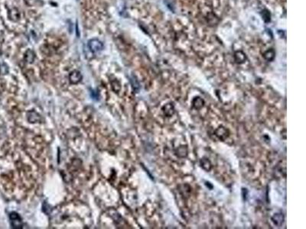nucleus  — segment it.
<instances>
[{
    "mask_svg": "<svg viewBox=\"0 0 306 229\" xmlns=\"http://www.w3.org/2000/svg\"><path fill=\"white\" fill-rule=\"evenodd\" d=\"M88 47L90 49L91 51L96 53L100 51L103 48V45L100 40L94 38V39H91L89 40Z\"/></svg>",
    "mask_w": 306,
    "mask_h": 229,
    "instance_id": "f257e3e1",
    "label": "nucleus"
},
{
    "mask_svg": "<svg viewBox=\"0 0 306 229\" xmlns=\"http://www.w3.org/2000/svg\"><path fill=\"white\" fill-rule=\"evenodd\" d=\"M10 219L12 226L14 228H21L22 227V221L17 213H12L10 215Z\"/></svg>",
    "mask_w": 306,
    "mask_h": 229,
    "instance_id": "f03ea898",
    "label": "nucleus"
},
{
    "mask_svg": "<svg viewBox=\"0 0 306 229\" xmlns=\"http://www.w3.org/2000/svg\"><path fill=\"white\" fill-rule=\"evenodd\" d=\"M69 79L70 81L72 83H77L80 82L82 79V75L81 73H80L77 70H74L71 73V74L69 76Z\"/></svg>",
    "mask_w": 306,
    "mask_h": 229,
    "instance_id": "7ed1b4c3",
    "label": "nucleus"
},
{
    "mask_svg": "<svg viewBox=\"0 0 306 229\" xmlns=\"http://www.w3.org/2000/svg\"><path fill=\"white\" fill-rule=\"evenodd\" d=\"M272 221H273V222L275 223L276 225H280L283 221V216L281 214V213H279V214H276L275 216H273V218H272Z\"/></svg>",
    "mask_w": 306,
    "mask_h": 229,
    "instance_id": "20e7f679",
    "label": "nucleus"
},
{
    "mask_svg": "<svg viewBox=\"0 0 306 229\" xmlns=\"http://www.w3.org/2000/svg\"><path fill=\"white\" fill-rule=\"evenodd\" d=\"M235 58L237 63H243L245 61L246 57L243 53L241 51H238L235 54Z\"/></svg>",
    "mask_w": 306,
    "mask_h": 229,
    "instance_id": "39448f33",
    "label": "nucleus"
},
{
    "mask_svg": "<svg viewBox=\"0 0 306 229\" xmlns=\"http://www.w3.org/2000/svg\"><path fill=\"white\" fill-rule=\"evenodd\" d=\"M35 58V54L34 52L32 51L31 50H29L26 51L25 54V60L27 61V62L29 63H32L33 61H34Z\"/></svg>",
    "mask_w": 306,
    "mask_h": 229,
    "instance_id": "423d86ee",
    "label": "nucleus"
},
{
    "mask_svg": "<svg viewBox=\"0 0 306 229\" xmlns=\"http://www.w3.org/2000/svg\"><path fill=\"white\" fill-rule=\"evenodd\" d=\"M10 17L12 20L14 21H17L19 19V12L17 9L14 8L11 11V13H10Z\"/></svg>",
    "mask_w": 306,
    "mask_h": 229,
    "instance_id": "0eeeda50",
    "label": "nucleus"
},
{
    "mask_svg": "<svg viewBox=\"0 0 306 229\" xmlns=\"http://www.w3.org/2000/svg\"><path fill=\"white\" fill-rule=\"evenodd\" d=\"M274 54H274L273 51L270 50V51H268L267 52H265V54H264V57L265 59H267L268 61H271V60L273 59Z\"/></svg>",
    "mask_w": 306,
    "mask_h": 229,
    "instance_id": "6e6552de",
    "label": "nucleus"
},
{
    "mask_svg": "<svg viewBox=\"0 0 306 229\" xmlns=\"http://www.w3.org/2000/svg\"><path fill=\"white\" fill-rule=\"evenodd\" d=\"M38 0H25L26 5H28L29 6H34L38 3Z\"/></svg>",
    "mask_w": 306,
    "mask_h": 229,
    "instance_id": "1a4fd4ad",
    "label": "nucleus"
}]
</instances>
